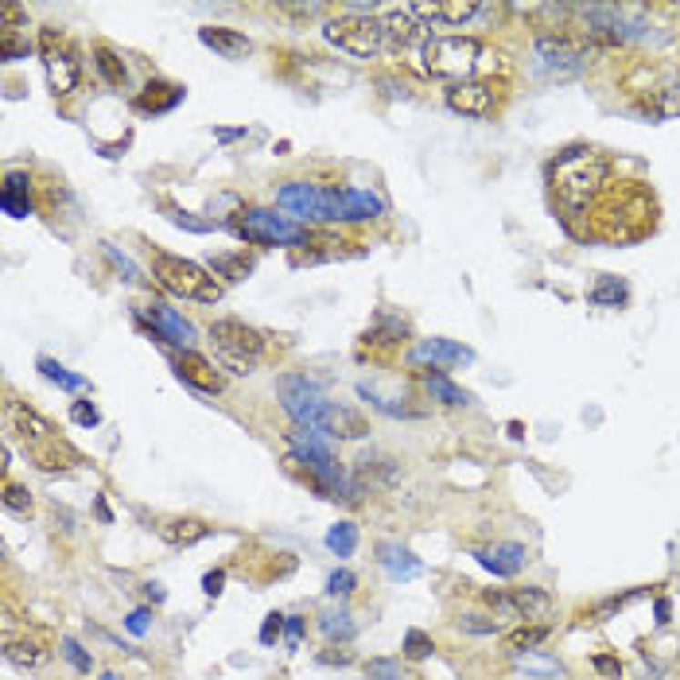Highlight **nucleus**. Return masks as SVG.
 Masks as SVG:
<instances>
[{"label":"nucleus","instance_id":"1","mask_svg":"<svg viewBox=\"0 0 680 680\" xmlns=\"http://www.w3.org/2000/svg\"><path fill=\"white\" fill-rule=\"evenodd\" d=\"M424 70L431 78H443V82H474V75L479 70H490L486 63V47L479 39H471V36H431L424 43Z\"/></svg>","mask_w":680,"mask_h":680},{"label":"nucleus","instance_id":"2","mask_svg":"<svg viewBox=\"0 0 680 680\" xmlns=\"http://www.w3.org/2000/svg\"><path fill=\"white\" fill-rule=\"evenodd\" d=\"M288 447H292V462L308 467V474L320 482V490H327V498H339V494L358 498L354 494L358 486L346 482L342 467L335 462V455H330L327 436H320V431H311V428H292L288 431Z\"/></svg>","mask_w":680,"mask_h":680},{"label":"nucleus","instance_id":"3","mask_svg":"<svg viewBox=\"0 0 680 680\" xmlns=\"http://www.w3.org/2000/svg\"><path fill=\"white\" fill-rule=\"evenodd\" d=\"M603 183H606V160L595 152L575 148V152H563L553 164V187L568 207H584L587 198L599 195Z\"/></svg>","mask_w":680,"mask_h":680},{"label":"nucleus","instance_id":"4","mask_svg":"<svg viewBox=\"0 0 680 680\" xmlns=\"http://www.w3.org/2000/svg\"><path fill=\"white\" fill-rule=\"evenodd\" d=\"M152 272H156V280H160L167 292H176L183 299H195V303H218L222 299V284L214 280L202 265H195V260H187V257L156 253Z\"/></svg>","mask_w":680,"mask_h":680},{"label":"nucleus","instance_id":"5","mask_svg":"<svg viewBox=\"0 0 680 680\" xmlns=\"http://www.w3.org/2000/svg\"><path fill=\"white\" fill-rule=\"evenodd\" d=\"M323 36L330 47H339L342 55H350V59H373L381 47H385V27L381 20L373 16H335L323 24Z\"/></svg>","mask_w":680,"mask_h":680},{"label":"nucleus","instance_id":"6","mask_svg":"<svg viewBox=\"0 0 680 680\" xmlns=\"http://www.w3.org/2000/svg\"><path fill=\"white\" fill-rule=\"evenodd\" d=\"M277 397H280V409L292 416L296 428H311V431L323 428V412H327L330 401L323 397V389L315 381H308L303 373H284V378L277 381Z\"/></svg>","mask_w":680,"mask_h":680},{"label":"nucleus","instance_id":"7","mask_svg":"<svg viewBox=\"0 0 680 680\" xmlns=\"http://www.w3.org/2000/svg\"><path fill=\"white\" fill-rule=\"evenodd\" d=\"M533 70L548 82L580 78L587 70V51L575 47V43L563 39V36H541L537 47H533Z\"/></svg>","mask_w":680,"mask_h":680},{"label":"nucleus","instance_id":"8","mask_svg":"<svg viewBox=\"0 0 680 680\" xmlns=\"http://www.w3.org/2000/svg\"><path fill=\"white\" fill-rule=\"evenodd\" d=\"M210 339L234 373H249L253 361H260V354H265V339L253 327H245L241 320H218L210 327Z\"/></svg>","mask_w":680,"mask_h":680},{"label":"nucleus","instance_id":"9","mask_svg":"<svg viewBox=\"0 0 680 680\" xmlns=\"http://www.w3.org/2000/svg\"><path fill=\"white\" fill-rule=\"evenodd\" d=\"M238 234L253 245H303L308 241V226L292 222L288 214H277V210H241L238 218Z\"/></svg>","mask_w":680,"mask_h":680},{"label":"nucleus","instance_id":"10","mask_svg":"<svg viewBox=\"0 0 680 680\" xmlns=\"http://www.w3.org/2000/svg\"><path fill=\"white\" fill-rule=\"evenodd\" d=\"M39 51H43V70H47L51 90L55 94H75L78 90V78H82V66L75 59V51H70L66 43L51 32V27H43Z\"/></svg>","mask_w":680,"mask_h":680},{"label":"nucleus","instance_id":"11","mask_svg":"<svg viewBox=\"0 0 680 680\" xmlns=\"http://www.w3.org/2000/svg\"><path fill=\"white\" fill-rule=\"evenodd\" d=\"M8 424H12V431H16V436L27 443V452L39 459V467H47V447H63L59 436H55V428L43 421L39 412L24 409V404H16V401H8Z\"/></svg>","mask_w":680,"mask_h":680},{"label":"nucleus","instance_id":"12","mask_svg":"<svg viewBox=\"0 0 680 680\" xmlns=\"http://www.w3.org/2000/svg\"><path fill=\"white\" fill-rule=\"evenodd\" d=\"M277 202L292 210L303 222H330V187L315 183H284L277 191Z\"/></svg>","mask_w":680,"mask_h":680},{"label":"nucleus","instance_id":"13","mask_svg":"<svg viewBox=\"0 0 680 680\" xmlns=\"http://www.w3.org/2000/svg\"><path fill=\"white\" fill-rule=\"evenodd\" d=\"M137 315L144 323H148L156 330V339H164L171 346H179V350H195V342H198V330L183 320V315L176 308H167V303H144V308H137Z\"/></svg>","mask_w":680,"mask_h":680},{"label":"nucleus","instance_id":"14","mask_svg":"<svg viewBox=\"0 0 680 680\" xmlns=\"http://www.w3.org/2000/svg\"><path fill=\"white\" fill-rule=\"evenodd\" d=\"M385 202L370 191H354V187H330V222H366L381 218Z\"/></svg>","mask_w":680,"mask_h":680},{"label":"nucleus","instance_id":"15","mask_svg":"<svg viewBox=\"0 0 680 680\" xmlns=\"http://www.w3.org/2000/svg\"><path fill=\"white\" fill-rule=\"evenodd\" d=\"M409 361H412V366H431L436 373H443V370H452V366H471L474 350H467V346H459L452 339H424V342L412 346Z\"/></svg>","mask_w":680,"mask_h":680},{"label":"nucleus","instance_id":"16","mask_svg":"<svg viewBox=\"0 0 680 680\" xmlns=\"http://www.w3.org/2000/svg\"><path fill=\"white\" fill-rule=\"evenodd\" d=\"M381 27H385V47H393V51H404V47H412V43H421V47H424V43L431 39V36H428V27L412 16V8H409V5H401V8H385Z\"/></svg>","mask_w":680,"mask_h":680},{"label":"nucleus","instance_id":"17","mask_svg":"<svg viewBox=\"0 0 680 680\" xmlns=\"http://www.w3.org/2000/svg\"><path fill=\"white\" fill-rule=\"evenodd\" d=\"M447 106L462 117H490L494 113V90L486 82H459L447 90Z\"/></svg>","mask_w":680,"mask_h":680},{"label":"nucleus","instance_id":"18","mask_svg":"<svg viewBox=\"0 0 680 680\" xmlns=\"http://www.w3.org/2000/svg\"><path fill=\"white\" fill-rule=\"evenodd\" d=\"M176 373H179V381H187V385H195L198 393H222V373H214V366L207 358H198L195 350H183L179 358H176Z\"/></svg>","mask_w":680,"mask_h":680},{"label":"nucleus","instance_id":"19","mask_svg":"<svg viewBox=\"0 0 680 680\" xmlns=\"http://www.w3.org/2000/svg\"><path fill=\"white\" fill-rule=\"evenodd\" d=\"M320 431L327 440H361L370 428H366V421H361L354 409H346V404H327Z\"/></svg>","mask_w":680,"mask_h":680},{"label":"nucleus","instance_id":"20","mask_svg":"<svg viewBox=\"0 0 680 680\" xmlns=\"http://www.w3.org/2000/svg\"><path fill=\"white\" fill-rule=\"evenodd\" d=\"M474 560H479L486 572L505 575V580H510V575L521 572V563H525V548H521V544H494V548H479Z\"/></svg>","mask_w":680,"mask_h":680},{"label":"nucleus","instance_id":"21","mask_svg":"<svg viewBox=\"0 0 680 680\" xmlns=\"http://www.w3.org/2000/svg\"><path fill=\"white\" fill-rule=\"evenodd\" d=\"M198 39L207 43L210 51H218L222 59H245V55L253 51V43L241 32H234V27H198Z\"/></svg>","mask_w":680,"mask_h":680},{"label":"nucleus","instance_id":"22","mask_svg":"<svg viewBox=\"0 0 680 680\" xmlns=\"http://www.w3.org/2000/svg\"><path fill=\"white\" fill-rule=\"evenodd\" d=\"M416 20H443V24H467L479 5L471 0H436V5H409Z\"/></svg>","mask_w":680,"mask_h":680},{"label":"nucleus","instance_id":"23","mask_svg":"<svg viewBox=\"0 0 680 680\" xmlns=\"http://www.w3.org/2000/svg\"><path fill=\"white\" fill-rule=\"evenodd\" d=\"M156 529H160V537L176 548H191L210 533V525H202V521H195V517H176V521H164V525H156Z\"/></svg>","mask_w":680,"mask_h":680},{"label":"nucleus","instance_id":"24","mask_svg":"<svg viewBox=\"0 0 680 680\" xmlns=\"http://www.w3.org/2000/svg\"><path fill=\"white\" fill-rule=\"evenodd\" d=\"M183 101V86H167V82H152L148 90L137 97V109L140 113H167Z\"/></svg>","mask_w":680,"mask_h":680},{"label":"nucleus","instance_id":"25","mask_svg":"<svg viewBox=\"0 0 680 680\" xmlns=\"http://www.w3.org/2000/svg\"><path fill=\"white\" fill-rule=\"evenodd\" d=\"M510 603H513L517 618H544L553 611V595L541 587H517V591H510Z\"/></svg>","mask_w":680,"mask_h":680},{"label":"nucleus","instance_id":"26","mask_svg":"<svg viewBox=\"0 0 680 680\" xmlns=\"http://www.w3.org/2000/svg\"><path fill=\"white\" fill-rule=\"evenodd\" d=\"M381 568L393 575V580H412V575H421V560H412L409 548L381 544Z\"/></svg>","mask_w":680,"mask_h":680},{"label":"nucleus","instance_id":"27","mask_svg":"<svg viewBox=\"0 0 680 680\" xmlns=\"http://www.w3.org/2000/svg\"><path fill=\"white\" fill-rule=\"evenodd\" d=\"M424 389H428V397L440 404H471V393L459 389L447 373H424Z\"/></svg>","mask_w":680,"mask_h":680},{"label":"nucleus","instance_id":"28","mask_svg":"<svg viewBox=\"0 0 680 680\" xmlns=\"http://www.w3.org/2000/svg\"><path fill=\"white\" fill-rule=\"evenodd\" d=\"M626 296H630V288L622 284L618 277H599V284L587 292V299L595 303V308H618Z\"/></svg>","mask_w":680,"mask_h":680},{"label":"nucleus","instance_id":"29","mask_svg":"<svg viewBox=\"0 0 680 680\" xmlns=\"http://www.w3.org/2000/svg\"><path fill=\"white\" fill-rule=\"evenodd\" d=\"M320 630L327 634L330 642H350L354 638V622H350V611H323L320 614Z\"/></svg>","mask_w":680,"mask_h":680},{"label":"nucleus","instance_id":"30","mask_svg":"<svg viewBox=\"0 0 680 680\" xmlns=\"http://www.w3.org/2000/svg\"><path fill=\"white\" fill-rule=\"evenodd\" d=\"M327 548H330L335 556H354V548H358V525H350V521H339V525H330Z\"/></svg>","mask_w":680,"mask_h":680},{"label":"nucleus","instance_id":"31","mask_svg":"<svg viewBox=\"0 0 680 680\" xmlns=\"http://www.w3.org/2000/svg\"><path fill=\"white\" fill-rule=\"evenodd\" d=\"M5 657L16 665V669H36V665H43V657H47V654H43L36 642H8Z\"/></svg>","mask_w":680,"mask_h":680},{"label":"nucleus","instance_id":"32","mask_svg":"<svg viewBox=\"0 0 680 680\" xmlns=\"http://www.w3.org/2000/svg\"><path fill=\"white\" fill-rule=\"evenodd\" d=\"M517 669L521 673H533V676H563L560 661L541 657V654H517Z\"/></svg>","mask_w":680,"mask_h":680},{"label":"nucleus","instance_id":"33","mask_svg":"<svg viewBox=\"0 0 680 680\" xmlns=\"http://www.w3.org/2000/svg\"><path fill=\"white\" fill-rule=\"evenodd\" d=\"M39 373H43L47 381L63 385V389H82V385H86V378H78V373H66L59 361H51V358H39Z\"/></svg>","mask_w":680,"mask_h":680},{"label":"nucleus","instance_id":"34","mask_svg":"<svg viewBox=\"0 0 680 680\" xmlns=\"http://www.w3.org/2000/svg\"><path fill=\"white\" fill-rule=\"evenodd\" d=\"M97 70L106 75V82H113V86H121L125 78H128V70H125V63L113 55L109 47H97Z\"/></svg>","mask_w":680,"mask_h":680},{"label":"nucleus","instance_id":"35","mask_svg":"<svg viewBox=\"0 0 680 680\" xmlns=\"http://www.w3.org/2000/svg\"><path fill=\"white\" fill-rule=\"evenodd\" d=\"M164 214H167V222H176L179 229H191V234H210V229L218 226V222H210V218H191V214L179 210V207H164Z\"/></svg>","mask_w":680,"mask_h":680},{"label":"nucleus","instance_id":"36","mask_svg":"<svg viewBox=\"0 0 680 680\" xmlns=\"http://www.w3.org/2000/svg\"><path fill=\"white\" fill-rule=\"evenodd\" d=\"M431 649H436V645H431V638H428L424 630H409V634H404V657H409V661H424Z\"/></svg>","mask_w":680,"mask_h":680},{"label":"nucleus","instance_id":"37","mask_svg":"<svg viewBox=\"0 0 680 680\" xmlns=\"http://www.w3.org/2000/svg\"><path fill=\"white\" fill-rule=\"evenodd\" d=\"M548 638V626H533V630H517V634H510V649L513 654H529L533 645H541Z\"/></svg>","mask_w":680,"mask_h":680},{"label":"nucleus","instance_id":"38","mask_svg":"<svg viewBox=\"0 0 680 680\" xmlns=\"http://www.w3.org/2000/svg\"><path fill=\"white\" fill-rule=\"evenodd\" d=\"M5 510L8 513H32V494L24 486H5Z\"/></svg>","mask_w":680,"mask_h":680},{"label":"nucleus","instance_id":"39","mask_svg":"<svg viewBox=\"0 0 680 680\" xmlns=\"http://www.w3.org/2000/svg\"><path fill=\"white\" fill-rule=\"evenodd\" d=\"M63 657H66L70 665H75L78 673H90V669H94V657L86 654V649H82L75 638H63Z\"/></svg>","mask_w":680,"mask_h":680},{"label":"nucleus","instance_id":"40","mask_svg":"<svg viewBox=\"0 0 680 680\" xmlns=\"http://www.w3.org/2000/svg\"><path fill=\"white\" fill-rule=\"evenodd\" d=\"M106 257L113 260V269H117V272H125V280H128V284H140V280H144V277H140V269H137V265H133V260H128L125 253H117V249H113L109 241H106Z\"/></svg>","mask_w":680,"mask_h":680},{"label":"nucleus","instance_id":"41","mask_svg":"<svg viewBox=\"0 0 680 680\" xmlns=\"http://www.w3.org/2000/svg\"><path fill=\"white\" fill-rule=\"evenodd\" d=\"M70 421L82 424V428H94V424H101V412L94 409L90 401H75V404H70Z\"/></svg>","mask_w":680,"mask_h":680},{"label":"nucleus","instance_id":"42","mask_svg":"<svg viewBox=\"0 0 680 680\" xmlns=\"http://www.w3.org/2000/svg\"><path fill=\"white\" fill-rule=\"evenodd\" d=\"M210 265H214V272H226L229 280H245V272H249V265L238 260V257H214Z\"/></svg>","mask_w":680,"mask_h":680},{"label":"nucleus","instance_id":"43","mask_svg":"<svg viewBox=\"0 0 680 680\" xmlns=\"http://www.w3.org/2000/svg\"><path fill=\"white\" fill-rule=\"evenodd\" d=\"M366 680H404V673L397 661H370Z\"/></svg>","mask_w":680,"mask_h":680},{"label":"nucleus","instance_id":"44","mask_svg":"<svg viewBox=\"0 0 680 680\" xmlns=\"http://www.w3.org/2000/svg\"><path fill=\"white\" fill-rule=\"evenodd\" d=\"M354 572H330V580H327V595H350L354 591Z\"/></svg>","mask_w":680,"mask_h":680},{"label":"nucleus","instance_id":"45","mask_svg":"<svg viewBox=\"0 0 680 680\" xmlns=\"http://www.w3.org/2000/svg\"><path fill=\"white\" fill-rule=\"evenodd\" d=\"M0 207H5V214H8V218H27V214H32V198L0 195Z\"/></svg>","mask_w":680,"mask_h":680},{"label":"nucleus","instance_id":"46","mask_svg":"<svg viewBox=\"0 0 680 680\" xmlns=\"http://www.w3.org/2000/svg\"><path fill=\"white\" fill-rule=\"evenodd\" d=\"M27 191H32V179H27L24 171H8L5 191H0V195H16V198H27Z\"/></svg>","mask_w":680,"mask_h":680},{"label":"nucleus","instance_id":"47","mask_svg":"<svg viewBox=\"0 0 680 680\" xmlns=\"http://www.w3.org/2000/svg\"><path fill=\"white\" fill-rule=\"evenodd\" d=\"M486 603L494 606L498 614H505V618H517V611H513V603H510V595H502V591H490L486 595Z\"/></svg>","mask_w":680,"mask_h":680},{"label":"nucleus","instance_id":"48","mask_svg":"<svg viewBox=\"0 0 680 680\" xmlns=\"http://www.w3.org/2000/svg\"><path fill=\"white\" fill-rule=\"evenodd\" d=\"M148 622H152L148 611H133L125 618V626H128V634H137V638H140V634H148Z\"/></svg>","mask_w":680,"mask_h":680},{"label":"nucleus","instance_id":"49","mask_svg":"<svg viewBox=\"0 0 680 680\" xmlns=\"http://www.w3.org/2000/svg\"><path fill=\"white\" fill-rule=\"evenodd\" d=\"M280 626H284V618H280V614H269L265 626H260V642L272 645V642H277V634H280Z\"/></svg>","mask_w":680,"mask_h":680},{"label":"nucleus","instance_id":"50","mask_svg":"<svg viewBox=\"0 0 680 680\" xmlns=\"http://www.w3.org/2000/svg\"><path fill=\"white\" fill-rule=\"evenodd\" d=\"M222 584H226V572H207L202 575V591L214 599V595H222Z\"/></svg>","mask_w":680,"mask_h":680},{"label":"nucleus","instance_id":"51","mask_svg":"<svg viewBox=\"0 0 680 680\" xmlns=\"http://www.w3.org/2000/svg\"><path fill=\"white\" fill-rule=\"evenodd\" d=\"M462 630H471V634H494L498 622H482L479 614H467V618H462Z\"/></svg>","mask_w":680,"mask_h":680},{"label":"nucleus","instance_id":"52","mask_svg":"<svg viewBox=\"0 0 680 680\" xmlns=\"http://www.w3.org/2000/svg\"><path fill=\"white\" fill-rule=\"evenodd\" d=\"M284 638H288V645H299V638H303V618H284Z\"/></svg>","mask_w":680,"mask_h":680},{"label":"nucleus","instance_id":"53","mask_svg":"<svg viewBox=\"0 0 680 680\" xmlns=\"http://www.w3.org/2000/svg\"><path fill=\"white\" fill-rule=\"evenodd\" d=\"M595 669H599L603 676H614V680H618V673H622V665H618L614 657H595Z\"/></svg>","mask_w":680,"mask_h":680},{"label":"nucleus","instance_id":"54","mask_svg":"<svg viewBox=\"0 0 680 680\" xmlns=\"http://www.w3.org/2000/svg\"><path fill=\"white\" fill-rule=\"evenodd\" d=\"M323 665H350V654H323Z\"/></svg>","mask_w":680,"mask_h":680},{"label":"nucleus","instance_id":"55","mask_svg":"<svg viewBox=\"0 0 680 680\" xmlns=\"http://www.w3.org/2000/svg\"><path fill=\"white\" fill-rule=\"evenodd\" d=\"M657 622H669V599H657Z\"/></svg>","mask_w":680,"mask_h":680},{"label":"nucleus","instance_id":"56","mask_svg":"<svg viewBox=\"0 0 680 680\" xmlns=\"http://www.w3.org/2000/svg\"><path fill=\"white\" fill-rule=\"evenodd\" d=\"M101 680H117V673H101Z\"/></svg>","mask_w":680,"mask_h":680}]
</instances>
